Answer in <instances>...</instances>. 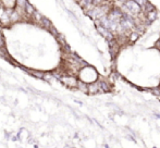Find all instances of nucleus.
I'll return each mask as SVG.
<instances>
[{
	"label": "nucleus",
	"mask_w": 160,
	"mask_h": 148,
	"mask_svg": "<svg viewBox=\"0 0 160 148\" xmlns=\"http://www.w3.org/2000/svg\"><path fill=\"white\" fill-rule=\"evenodd\" d=\"M86 67V65H85ZM82 67L80 71H79V75H80V80H82L83 82H85V83H92V82H95L97 81V78H98V75H97L96 71H95V69L94 67H88V72L86 71V67Z\"/></svg>",
	"instance_id": "1"
},
{
	"label": "nucleus",
	"mask_w": 160,
	"mask_h": 148,
	"mask_svg": "<svg viewBox=\"0 0 160 148\" xmlns=\"http://www.w3.org/2000/svg\"><path fill=\"white\" fill-rule=\"evenodd\" d=\"M59 81H60L65 87L72 88V89L75 88V89H76L77 78L75 75H72V74H62L60 78H59Z\"/></svg>",
	"instance_id": "2"
},
{
	"label": "nucleus",
	"mask_w": 160,
	"mask_h": 148,
	"mask_svg": "<svg viewBox=\"0 0 160 148\" xmlns=\"http://www.w3.org/2000/svg\"><path fill=\"white\" fill-rule=\"evenodd\" d=\"M98 93H101L99 82L95 81V82H92V83H88V89H87V94L95 95V94H98Z\"/></svg>",
	"instance_id": "3"
},
{
	"label": "nucleus",
	"mask_w": 160,
	"mask_h": 148,
	"mask_svg": "<svg viewBox=\"0 0 160 148\" xmlns=\"http://www.w3.org/2000/svg\"><path fill=\"white\" fill-rule=\"evenodd\" d=\"M76 89H79L80 91L82 93H86L87 94V89H88V84L83 82L82 80H77V83H76Z\"/></svg>",
	"instance_id": "4"
},
{
	"label": "nucleus",
	"mask_w": 160,
	"mask_h": 148,
	"mask_svg": "<svg viewBox=\"0 0 160 148\" xmlns=\"http://www.w3.org/2000/svg\"><path fill=\"white\" fill-rule=\"evenodd\" d=\"M24 11H25V14H26V17H28L31 19V17L34 14V12H35V8L32 6V4H30V2H27L26 4H25V7H24Z\"/></svg>",
	"instance_id": "5"
},
{
	"label": "nucleus",
	"mask_w": 160,
	"mask_h": 148,
	"mask_svg": "<svg viewBox=\"0 0 160 148\" xmlns=\"http://www.w3.org/2000/svg\"><path fill=\"white\" fill-rule=\"evenodd\" d=\"M0 57L4 58V59H7V60H10V54H8V49L6 46L0 47Z\"/></svg>",
	"instance_id": "6"
},
{
	"label": "nucleus",
	"mask_w": 160,
	"mask_h": 148,
	"mask_svg": "<svg viewBox=\"0 0 160 148\" xmlns=\"http://www.w3.org/2000/svg\"><path fill=\"white\" fill-rule=\"evenodd\" d=\"M27 71H28V73H30L31 75H33L34 78H41V80H43V76H44L43 71H35V70H27Z\"/></svg>",
	"instance_id": "7"
},
{
	"label": "nucleus",
	"mask_w": 160,
	"mask_h": 148,
	"mask_svg": "<svg viewBox=\"0 0 160 148\" xmlns=\"http://www.w3.org/2000/svg\"><path fill=\"white\" fill-rule=\"evenodd\" d=\"M28 1L27 0H15V6L14 7H19V8H23L25 7V4H27Z\"/></svg>",
	"instance_id": "8"
},
{
	"label": "nucleus",
	"mask_w": 160,
	"mask_h": 148,
	"mask_svg": "<svg viewBox=\"0 0 160 148\" xmlns=\"http://www.w3.org/2000/svg\"><path fill=\"white\" fill-rule=\"evenodd\" d=\"M6 46V38L4 35V30H0V47Z\"/></svg>",
	"instance_id": "9"
},
{
	"label": "nucleus",
	"mask_w": 160,
	"mask_h": 148,
	"mask_svg": "<svg viewBox=\"0 0 160 148\" xmlns=\"http://www.w3.org/2000/svg\"><path fill=\"white\" fill-rule=\"evenodd\" d=\"M4 9H6V8L4 7V4L0 2V15H1V14H2V13L4 12Z\"/></svg>",
	"instance_id": "10"
},
{
	"label": "nucleus",
	"mask_w": 160,
	"mask_h": 148,
	"mask_svg": "<svg viewBox=\"0 0 160 148\" xmlns=\"http://www.w3.org/2000/svg\"><path fill=\"white\" fill-rule=\"evenodd\" d=\"M118 1H120V2H122V4H124V2L127 1V0H118Z\"/></svg>",
	"instance_id": "11"
}]
</instances>
